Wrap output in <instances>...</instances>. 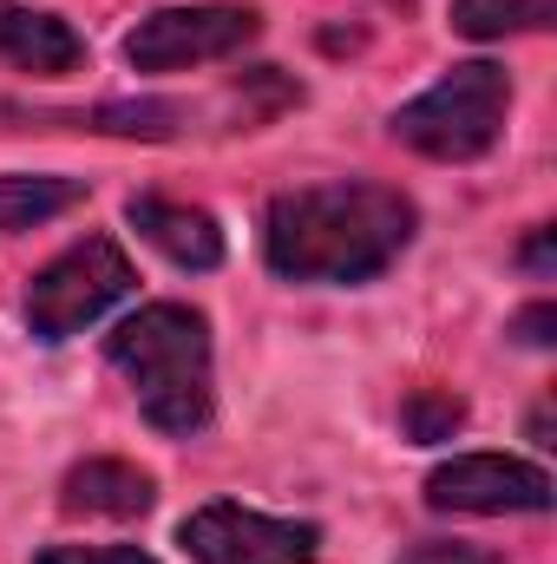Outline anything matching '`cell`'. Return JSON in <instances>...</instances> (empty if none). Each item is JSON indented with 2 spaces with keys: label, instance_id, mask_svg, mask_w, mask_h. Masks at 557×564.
I'll return each instance as SVG.
<instances>
[{
  "label": "cell",
  "instance_id": "17",
  "mask_svg": "<svg viewBox=\"0 0 557 564\" xmlns=\"http://www.w3.org/2000/svg\"><path fill=\"white\" fill-rule=\"evenodd\" d=\"M525 263H532L538 276H551V230H538V237L525 243Z\"/></svg>",
  "mask_w": 557,
  "mask_h": 564
},
{
  "label": "cell",
  "instance_id": "1",
  "mask_svg": "<svg viewBox=\"0 0 557 564\" xmlns=\"http://www.w3.org/2000/svg\"><path fill=\"white\" fill-rule=\"evenodd\" d=\"M414 243V204L387 184L282 191L263 217L270 270L295 282H368Z\"/></svg>",
  "mask_w": 557,
  "mask_h": 564
},
{
  "label": "cell",
  "instance_id": "14",
  "mask_svg": "<svg viewBox=\"0 0 557 564\" xmlns=\"http://www.w3.org/2000/svg\"><path fill=\"white\" fill-rule=\"evenodd\" d=\"M40 564H157L132 552V545H53V552H40Z\"/></svg>",
  "mask_w": 557,
  "mask_h": 564
},
{
  "label": "cell",
  "instance_id": "13",
  "mask_svg": "<svg viewBox=\"0 0 557 564\" xmlns=\"http://www.w3.org/2000/svg\"><path fill=\"white\" fill-rule=\"evenodd\" d=\"M401 421H407L414 440H452V433L466 426V401H459V394H446V388H419Z\"/></svg>",
  "mask_w": 557,
  "mask_h": 564
},
{
  "label": "cell",
  "instance_id": "15",
  "mask_svg": "<svg viewBox=\"0 0 557 564\" xmlns=\"http://www.w3.org/2000/svg\"><path fill=\"white\" fill-rule=\"evenodd\" d=\"M401 564H499L492 552H472V545H414Z\"/></svg>",
  "mask_w": 557,
  "mask_h": 564
},
{
  "label": "cell",
  "instance_id": "11",
  "mask_svg": "<svg viewBox=\"0 0 557 564\" xmlns=\"http://www.w3.org/2000/svg\"><path fill=\"white\" fill-rule=\"evenodd\" d=\"M79 197H86L79 177H0V237L33 230V224L73 210Z\"/></svg>",
  "mask_w": 557,
  "mask_h": 564
},
{
  "label": "cell",
  "instance_id": "6",
  "mask_svg": "<svg viewBox=\"0 0 557 564\" xmlns=\"http://www.w3.org/2000/svg\"><path fill=\"white\" fill-rule=\"evenodd\" d=\"M250 40H256L250 7H171V13H151L125 40V59L139 73H184V66L223 59V53H237Z\"/></svg>",
  "mask_w": 557,
  "mask_h": 564
},
{
  "label": "cell",
  "instance_id": "5",
  "mask_svg": "<svg viewBox=\"0 0 557 564\" xmlns=\"http://www.w3.org/2000/svg\"><path fill=\"white\" fill-rule=\"evenodd\" d=\"M184 552L197 564H315V525L270 519L250 506H204L184 519Z\"/></svg>",
  "mask_w": 557,
  "mask_h": 564
},
{
  "label": "cell",
  "instance_id": "4",
  "mask_svg": "<svg viewBox=\"0 0 557 564\" xmlns=\"http://www.w3.org/2000/svg\"><path fill=\"white\" fill-rule=\"evenodd\" d=\"M125 295H132L125 250L106 243V237H86V243H73L66 257H53L33 276V289H26V322H33L40 341H66L86 322H99L112 302H125Z\"/></svg>",
  "mask_w": 557,
  "mask_h": 564
},
{
  "label": "cell",
  "instance_id": "2",
  "mask_svg": "<svg viewBox=\"0 0 557 564\" xmlns=\"http://www.w3.org/2000/svg\"><path fill=\"white\" fill-rule=\"evenodd\" d=\"M112 368L132 381L157 433H197L210 421V328L184 302H151L106 341Z\"/></svg>",
  "mask_w": 557,
  "mask_h": 564
},
{
  "label": "cell",
  "instance_id": "3",
  "mask_svg": "<svg viewBox=\"0 0 557 564\" xmlns=\"http://www.w3.org/2000/svg\"><path fill=\"white\" fill-rule=\"evenodd\" d=\"M512 112V79L492 59L452 66L439 86H426L414 106L394 112V139L426 151V158H479L492 151Z\"/></svg>",
  "mask_w": 557,
  "mask_h": 564
},
{
  "label": "cell",
  "instance_id": "16",
  "mask_svg": "<svg viewBox=\"0 0 557 564\" xmlns=\"http://www.w3.org/2000/svg\"><path fill=\"white\" fill-rule=\"evenodd\" d=\"M551 328H557L551 302H538V308H525V315H518V341H532V348H545V341H551Z\"/></svg>",
  "mask_w": 557,
  "mask_h": 564
},
{
  "label": "cell",
  "instance_id": "8",
  "mask_svg": "<svg viewBox=\"0 0 557 564\" xmlns=\"http://www.w3.org/2000/svg\"><path fill=\"white\" fill-rule=\"evenodd\" d=\"M132 230L151 250H164L177 270H217L223 263V230L210 210L197 204H171V197H132Z\"/></svg>",
  "mask_w": 557,
  "mask_h": 564
},
{
  "label": "cell",
  "instance_id": "9",
  "mask_svg": "<svg viewBox=\"0 0 557 564\" xmlns=\"http://www.w3.org/2000/svg\"><path fill=\"white\" fill-rule=\"evenodd\" d=\"M0 59L20 66V73H40V79H59V73H79L86 66V40L53 20V13H33V7H7L0 0Z\"/></svg>",
  "mask_w": 557,
  "mask_h": 564
},
{
  "label": "cell",
  "instance_id": "12",
  "mask_svg": "<svg viewBox=\"0 0 557 564\" xmlns=\"http://www.w3.org/2000/svg\"><path fill=\"white\" fill-rule=\"evenodd\" d=\"M557 0H452V26L472 40H499L518 26H551Z\"/></svg>",
  "mask_w": 557,
  "mask_h": 564
},
{
  "label": "cell",
  "instance_id": "10",
  "mask_svg": "<svg viewBox=\"0 0 557 564\" xmlns=\"http://www.w3.org/2000/svg\"><path fill=\"white\" fill-rule=\"evenodd\" d=\"M151 499H157L151 473H139L132 459H86L59 486V506L73 519H139V512H151Z\"/></svg>",
  "mask_w": 557,
  "mask_h": 564
},
{
  "label": "cell",
  "instance_id": "7",
  "mask_svg": "<svg viewBox=\"0 0 557 564\" xmlns=\"http://www.w3.org/2000/svg\"><path fill=\"white\" fill-rule=\"evenodd\" d=\"M426 506L433 512H545L551 479L505 453H466L426 479Z\"/></svg>",
  "mask_w": 557,
  "mask_h": 564
}]
</instances>
